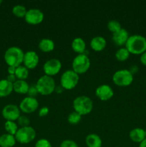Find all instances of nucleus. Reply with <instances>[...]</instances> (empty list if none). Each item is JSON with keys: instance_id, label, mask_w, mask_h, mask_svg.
<instances>
[{"instance_id": "f257e3e1", "label": "nucleus", "mask_w": 146, "mask_h": 147, "mask_svg": "<svg viewBox=\"0 0 146 147\" xmlns=\"http://www.w3.org/2000/svg\"><path fill=\"white\" fill-rule=\"evenodd\" d=\"M125 48L130 54L141 55L146 51V38L140 34H133L129 37Z\"/></svg>"}, {"instance_id": "f03ea898", "label": "nucleus", "mask_w": 146, "mask_h": 147, "mask_svg": "<svg viewBox=\"0 0 146 147\" xmlns=\"http://www.w3.org/2000/svg\"><path fill=\"white\" fill-rule=\"evenodd\" d=\"M24 53L20 47L13 46L10 47L6 50L4 53V60L8 66L19 67L23 63Z\"/></svg>"}, {"instance_id": "7ed1b4c3", "label": "nucleus", "mask_w": 146, "mask_h": 147, "mask_svg": "<svg viewBox=\"0 0 146 147\" xmlns=\"http://www.w3.org/2000/svg\"><path fill=\"white\" fill-rule=\"evenodd\" d=\"M74 111L81 116L90 113L93 109V102L90 98L86 96H80L74 99L72 103Z\"/></svg>"}, {"instance_id": "20e7f679", "label": "nucleus", "mask_w": 146, "mask_h": 147, "mask_svg": "<svg viewBox=\"0 0 146 147\" xmlns=\"http://www.w3.org/2000/svg\"><path fill=\"white\" fill-rule=\"evenodd\" d=\"M38 93L42 96H49L54 92L56 88V83L54 78L51 76H42L37 80L35 84Z\"/></svg>"}, {"instance_id": "39448f33", "label": "nucleus", "mask_w": 146, "mask_h": 147, "mask_svg": "<svg viewBox=\"0 0 146 147\" xmlns=\"http://www.w3.org/2000/svg\"><path fill=\"white\" fill-rule=\"evenodd\" d=\"M80 77L77 73L72 70L64 71L60 78V86L64 90H72L78 84Z\"/></svg>"}, {"instance_id": "423d86ee", "label": "nucleus", "mask_w": 146, "mask_h": 147, "mask_svg": "<svg viewBox=\"0 0 146 147\" xmlns=\"http://www.w3.org/2000/svg\"><path fill=\"white\" fill-rule=\"evenodd\" d=\"M134 80L133 75L127 69L117 70L113 76V81L116 86L127 87L132 84Z\"/></svg>"}, {"instance_id": "0eeeda50", "label": "nucleus", "mask_w": 146, "mask_h": 147, "mask_svg": "<svg viewBox=\"0 0 146 147\" xmlns=\"http://www.w3.org/2000/svg\"><path fill=\"white\" fill-rule=\"evenodd\" d=\"M90 60L86 54H79L73 59L72 70L78 75L85 73L90 67Z\"/></svg>"}, {"instance_id": "6e6552de", "label": "nucleus", "mask_w": 146, "mask_h": 147, "mask_svg": "<svg viewBox=\"0 0 146 147\" xmlns=\"http://www.w3.org/2000/svg\"><path fill=\"white\" fill-rule=\"evenodd\" d=\"M16 141L21 144H27L32 142L36 137V131L31 126L21 127L14 135Z\"/></svg>"}, {"instance_id": "1a4fd4ad", "label": "nucleus", "mask_w": 146, "mask_h": 147, "mask_svg": "<svg viewBox=\"0 0 146 147\" xmlns=\"http://www.w3.org/2000/svg\"><path fill=\"white\" fill-rule=\"evenodd\" d=\"M62 69V63L60 60L52 58L47 60L43 65V70L46 76H52L58 74Z\"/></svg>"}, {"instance_id": "9d476101", "label": "nucleus", "mask_w": 146, "mask_h": 147, "mask_svg": "<svg viewBox=\"0 0 146 147\" xmlns=\"http://www.w3.org/2000/svg\"><path fill=\"white\" fill-rule=\"evenodd\" d=\"M44 13L39 9H30L27 10L24 17L26 22L31 25H37L44 20Z\"/></svg>"}, {"instance_id": "9b49d317", "label": "nucleus", "mask_w": 146, "mask_h": 147, "mask_svg": "<svg viewBox=\"0 0 146 147\" xmlns=\"http://www.w3.org/2000/svg\"><path fill=\"white\" fill-rule=\"evenodd\" d=\"M39 107V101L36 98L27 96L19 103L20 111L24 113H31L36 111Z\"/></svg>"}, {"instance_id": "f8f14e48", "label": "nucleus", "mask_w": 146, "mask_h": 147, "mask_svg": "<svg viewBox=\"0 0 146 147\" xmlns=\"http://www.w3.org/2000/svg\"><path fill=\"white\" fill-rule=\"evenodd\" d=\"M21 111L19 108L14 104H8L4 106L1 111V115L7 121H14L17 120L21 116Z\"/></svg>"}, {"instance_id": "ddd939ff", "label": "nucleus", "mask_w": 146, "mask_h": 147, "mask_svg": "<svg viewBox=\"0 0 146 147\" xmlns=\"http://www.w3.org/2000/svg\"><path fill=\"white\" fill-rule=\"evenodd\" d=\"M40 62V57L35 51L29 50L24 53L23 63L24 67L28 70H33L35 68Z\"/></svg>"}, {"instance_id": "4468645a", "label": "nucleus", "mask_w": 146, "mask_h": 147, "mask_svg": "<svg viewBox=\"0 0 146 147\" xmlns=\"http://www.w3.org/2000/svg\"><path fill=\"white\" fill-rule=\"evenodd\" d=\"M95 95L100 100L106 101L113 98L114 96V91L111 86L107 84H102L96 88Z\"/></svg>"}, {"instance_id": "2eb2a0df", "label": "nucleus", "mask_w": 146, "mask_h": 147, "mask_svg": "<svg viewBox=\"0 0 146 147\" xmlns=\"http://www.w3.org/2000/svg\"><path fill=\"white\" fill-rule=\"evenodd\" d=\"M129 37H130V35H129L128 32L125 28H122L118 32L113 34L112 40L114 42L115 44L117 45L123 46L125 45Z\"/></svg>"}, {"instance_id": "dca6fc26", "label": "nucleus", "mask_w": 146, "mask_h": 147, "mask_svg": "<svg viewBox=\"0 0 146 147\" xmlns=\"http://www.w3.org/2000/svg\"><path fill=\"white\" fill-rule=\"evenodd\" d=\"M107 45V41L102 36L94 37L90 41V46L93 50L96 52H100L104 50Z\"/></svg>"}, {"instance_id": "f3484780", "label": "nucleus", "mask_w": 146, "mask_h": 147, "mask_svg": "<svg viewBox=\"0 0 146 147\" xmlns=\"http://www.w3.org/2000/svg\"><path fill=\"white\" fill-rule=\"evenodd\" d=\"M129 137L135 143H141L145 139V133L144 129L141 128H135L131 130L129 134Z\"/></svg>"}, {"instance_id": "a211bd4d", "label": "nucleus", "mask_w": 146, "mask_h": 147, "mask_svg": "<svg viewBox=\"0 0 146 147\" xmlns=\"http://www.w3.org/2000/svg\"><path fill=\"white\" fill-rule=\"evenodd\" d=\"M29 85L26 80H17L13 83V90L19 94H27Z\"/></svg>"}, {"instance_id": "6ab92c4d", "label": "nucleus", "mask_w": 146, "mask_h": 147, "mask_svg": "<svg viewBox=\"0 0 146 147\" xmlns=\"http://www.w3.org/2000/svg\"><path fill=\"white\" fill-rule=\"evenodd\" d=\"M85 143L87 147H102V141L96 134H90L86 136Z\"/></svg>"}, {"instance_id": "aec40b11", "label": "nucleus", "mask_w": 146, "mask_h": 147, "mask_svg": "<svg viewBox=\"0 0 146 147\" xmlns=\"http://www.w3.org/2000/svg\"><path fill=\"white\" fill-rule=\"evenodd\" d=\"M72 48L75 53L79 54H84L86 50V43L81 37H76L72 42Z\"/></svg>"}, {"instance_id": "412c9836", "label": "nucleus", "mask_w": 146, "mask_h": 147, "mask_svg": "<svg viewBox=\"0 0 146 147\" xmlns=\"http://www.w3.org/2000/svg\"><path fill=\"white\" fill-rule=\"evenodd\" d=\"M13 91V83H10L7 79L0 80V97L8 96Z\"/></svg>"}, {"instance_id": "4be33fe9", "label": "nucleus", "mask_w": 146, "mask_h": 147, "mask_svg": "<svg viewBox=\"0 0 146 147\" xmlns=\"http://www.w3.org/2000/svg\"><path fill=\"white\" fill-rule=\"evenodd\" d=\"M54 41L51 39L49 38H43L40 40L39 42L38 47L41 51L44 52V53H50L54 49Z\"/></svg>"}, {"instance_id": "5701e85b", "label": "nucleus", "mask_w": 146, "mask_h": 147, "mask_svg": "<svg viewBox=\"0 0 146 147\" xmlns=\"http://www.w3.org/2000/svg\"><path fill=\"white\" fill-rule=\"evenodd\" d=\"M14 136L4 134L0 136V147H13L16 144Z\"/></svg>"}, {"instance_id": "b1692460", "label": "nucleus", "mask_w": 146, "mask_h": 147, "mask_svg": "<svg viewBox=\"0 0 146 147\" xmlns=\"http://www.w3.org/2000/svg\"><path fill=\"white\" fill-rule=\"evenodd\" d=\"M15 76L17 80H25L29 76V70L23 65H19L16 68Z\"/></svg>"}, {"instance_id": "393cba45", "label": "nucleus", "mask_w": 146, "mask_h": 147, "mask_svg": "<svg viewBox=\"0 0 146 147\" xmlns=\"http://www.w3.org/2000/svg\"><path fill=\"white\" fill-rule=\"evenodd\" d=\"M130 53L125 47H120L115 53V57L118 61L123 62L127 60L130 57Z\"/></svg>"}, {"instance_id": "a878e982", "label": "nucleus", "mask_w": 146, "mask_h": 147, "mask_svg": "<svg viewBox=\"0 0 146 147\" xmlns=\"http://www.w3.org/2000/svg\"><path fill=\"white\" fill-rule=\"evenodd\" d=\"M4 129H5L6 131L7 134H11L14 136L18 131V126L17 124L14 121H7L4 123Z\"/></svg>"}, {"instance_id": "bb28decb", "label": "nucleus", "mask_w": 146, "mask_h": 147, "mask_svg": "<svg viewBox=\"0 0 146 147\" xmlns=\"http://www.w3.org/2000/svg\"><path fill=\"white\" fill-rule=\"evenodd\" d=\"M27 10L24 6L21 5V4H17L14 6L12 8V13L17 17H25V14L27 13Z\"/></svg>"}, {"instance_id": "cd10ccee", "label": "nucleus", "mask_w": 146, "mask_h": 147, "mask_svg": "<svg viewBox=\"0 0 146 147\" xmlns=\"http://www.w3.org/2000/svg\"><path fill=\"white\" fill-rule=\"evenodd\" d=\"M82 119V116L77 113L76 111H73L69 114L67 117V121L72 125H76L80 122Z\"/></svg>"}, {"instance_id": "c85d7f7f", "label": "nucleus", "mask_w": 146, "mask_h": 147, "mask_svg": "<svg viewBox=\"0 0 146 147\" xmlns=\"http://www.w3.org/2000/svg\"><path fill=\"white\" fill-rule=\"evenodd\" d=\"M107 28H108V30H110L111 32H113V34L117 32H118L119 30H121L122 29L120 23L118 21H117V20H115L109 21L108 22H107Z\"/></svg>"}, {"instance_id": "c756f323", "label": "nucleus", "mask_w": 146, "mask_h": 147, "mask_svg": "<svg viewBox=\"0 0 146 147\" xmlns=\"http://www.w3.org/2000/svg\"><path fill=\"white\" fill-rule=\"evenodd\" d=\"M19 125L21 127H25V126H29L30 123V120L27 116H20L19 119H17Z\"/></svg>"}, {"instance_id": "7c9ffc66", "label": "nucleus", "mask_w": 146, "mask_h": 147, "mask_svg": "<svg viewBox=\"0 0 146 147\" xmlns=\"http://www.w3.org/2000/svg\"><path fill=\"white\" fill-rule=\"evenodd\" d=\"M34 147H52V144L47 139H40L36 142Z\"/></svg>"}, {"instance_id": "2f4dec72", "label": "nucleus", "mask_w": 146, "mask_h": 147, "mask_svg": "<svg viewBox=\"0 0 146 147\" xmlns=\"http://www.w3.org/2000/svg\"><path fill=\"white\" fill-rule=\"evenodd\" d=\"M60 147H79L75 142L70 139H66L61 142Z\"/></svg>"}, {"instance_id": "473e14b6", "label": "nucleus", "mask_w": 146, "mask_h": 147, "mask_svg": "<svg viewBox=\"0 0 146 147\" xmlns=\"http://www.w3.org/2000/svg\"><path fill=\"white\" fill-rule=\"evenodd\" d=\"M27 94L29 95L28 96H30V97H35L37 94H38V91H37V89L36 88L35 85L34 86H29V88L28 93Z\"/></svg>"}, {"instance_id": "72a5a7b5", "label": "nucleus", "mask_w": 146, "mask_h": 147, "mask_svg": "<svg viewBox=\"0 0 146 147\" xmlns=\"http://www.w3.org/2000/svg\"><path fill=\"white\" fill-rule=\"evenodd\" d=\"M50 112V109L47 106H44V107H42L41 109L39 111L38 115L40 117H44V116H47Z\"/></svg>"}, {"instance_id": "f704fd0d", "label": "nucleus", "mask_w": 146, "mask_h": 147, "mask_svg": "<svg viewBox=\"0 0 146 147\" xmlns=\"http://www.w3.org/2000/svg\"><path fill=\"white\" fill-rule=\"evenodd\" d=\"M7 80H8V81H9L10 83H14V82H15L16 80H17V78H16L15 75H9V74L8 76H7Z\"/></svg>"}, {"instance_id": "c9c22d12", "label": "nucleus", "mask_w": 146, "mask_h": 147, "mask_svg": "<svg viewBox=\"0 0 146 147\" xmlns=\"http://www.w3.org/2000/svg\"><path fill=\"white\" fill-rule=\"evenodd\" d=\"M140 63H141L143 65L146 66V51L140 55Z\"/></svg>"}, {"instance_id": "e433bc0d", "label": "nucleus", "mask_w": 146, "mask_h": 147, "mask_svg": "<svg viewBox=\"0 0 146 147\" xmlns=\"http://www.w3.org/2000/svg\"><path fill=\"white\" fill-rule=\"evenodd\" d=\"M16 68L17 67H14V66H9L8 69H7V71L9 75H14L16 72Z\"/></svg>"}, {"instance_id": "4c0bfd02", "label": "nucleus", "mask_w": 146, "mask_h": 147, "mask_svg": "<svg viewBox=\"0 0 146 147\" xmlns=\"http://www.w3.org/2000/svg\"><path fill=\"white\" fill-rule=\"evenodd\" d=\"M130 72L132 73L133 75L135 74L136 73H137V71H138V67H137V65H132L131 67H130Z\"/></svg>"}, {"instance_id": "58836bf2", "label": "nucleus", "mask_w": 146, "mask_h": 147, "mask_svg": "<svg viewBox=\"0 0 146 147\" xmlns=\"http://www.w3.org/2000/svg\"><path fill=\"white\" fill-rule=\"evenodd\" d=\"M64 90V89L61 86H56L55 90H54V91L57 93H62L63 90Z\"/></svg>"}, {"instance_id": "ea45409f", "label": "nucleus", "mask_w": 146, "mask_h": 147, "mask_svg": "<svg viewBox=\"0 0 146 147\" xmlns=\"http://www.w3.org/2000/svg\"><path fill=\"white\" fill-rule=\"evenodd\" d=\"M139 147H146V138L141 143L139 144Z\"/></svg>"}, {"instance_id": "a19ab883", "label": "nucleus", "mask_w": 146, "mask_h": 147, "mask_svg": "<svg viewBox=\"0 0 146 147\" xmlns=\"http://www.w3.org/2000/svg\"><path fill=\"white\" fill-rule=\"evenodd\" d=\"M1 3H2V1H1V0H0V4H1Z\"/></svg>"}, {"instance_id": "79ce46f5", "label": "nucleus", "mask_w": 146, "mask_h": 147, "mask_svg": "<svg viewBox=\"0 0 146 147\" xmlns=\"http://www.w3.org/2000/svg\"><path fill=\"white\" fill-rule=\"evenodd\" d=\"M145 137H146V130H145Z\"/></svg>"}]
</instances>
